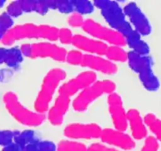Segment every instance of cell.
<instances>
[{
    "mask_svg": "<svg viewBox=\"0 0 161 151\" xmlns=\"http://www.w3.org/2000/svg\"><path fill=\"white\" fill-rule=\"evenodd\" d=\"M103 128L95 123H72L64 129V135L69 139H97L100 138Z\"/></svg>",
    "mask_w": 161,
    "mask_h": 151,
    "instance_id": "cell-10",
    "label": "cell"
},
{
    "mask_svg": "<svg viewBox=\"0 0 161 151\" xmlns=\"http://www.w3.org/2000/svg\"><path fill=\"white\" fill-rule=\"evenodd\" d=\"M57 146V151H88L87 146L77 140H61Z\"/></svg>",
    "mask_w": 161,
    "mask_h": 151,
    "instance_id": "cell-22",
    "label": "cell"
},
{
    "mask_svg": "<svg viewBox=\"0 0 161 151\" xmlns=\"http://www.w3.org/2000/svg\"><path fill=\"white\" fill-rule=\"evenodd\" d=\"M20 50L21 51L22 54L24 57L31 58V52H32V48H31V44L25 43L20 47Z\"/></svg>",
    "mask_w": 161,
    "mask_h": 151,
    "instance_id": "cell-34",
    "label": "cell"
},
{
    "mask_svg": "<svg viewBox=\"0 0 161 151\" xmlns=\"http://www.w3.org/2000/svg\"><path fill=\"white\" fill-rule=\"evenodd\" d=\"M76 50L85 52V54L105 56L108 45L94 38L83 35H74L72 44Z\"/></svg>",
    "mask_w": 161,
    "mask_h": 151,
    "instance_id": "cell-14",
    "label": "cell"
},
{
    "mask_svg": "<svg viewBox=\"0 0 161 151\" xmlns=\"http://www.w3.org/2000/svg\"><path fill=\"white\" fill-rule=\"evenodd\" d=\"M107 103L114 128L122 131H126L128 127L127 111L124 109V102L121 96L116 92L108 94Z\"/></svg>",
    "mask_w": 161,
    "mask_h": 151,
    "instance_id": "cell-11",
    "label": "cell"
},
{
    "mask_svg": "<svg viewBox=\"0 0 161 151\" xmlns=\"http://www.w3.org/2000/svg\"><path fill=\"white\" fill-rule=\"evenodd\" d=\"M14 19L6 12L0 15V40L4 39L6 35L13 28Z\"/></svg>",
    "mask_w": 161,
    "mask_h": 151,
    "instance_id": "cell-25",
    "label": "cell"
},
{
    "mask_svg": "<svg viewBox=\"0 0 161 151\" xmlns=\"http://www.w3.org/2000/svg\"><path fill=\"white\" fill-rule=\"evenodd\" d=\"M58 32L59 28L52 25L27 23L13 28L4 39L7 44L25 39H42L53 42L58 40Z\"/></svg>",
    "mask_w": 161,
    "mask_h": 151,
    "instance_id": "cell-3",
    "label": "cell"
},
{
    "mask_svg": "<svg viewBox=\"0 0 161 151\" xmlns=\"http://www.w3.org/2000/svg\"><path fill=\"white\" fill-rule=\"evenodd\" d=\"M6 3V2L5 1V0H0V9L1 8H3V6H5V4Z\"/></svg>",
    "mask_w": 161,
    "mask_h": 151,
    "instance_id": "cell-37",
    "label": "cell"
},
{
    "mask_svg": "<svg viewBox=\"0 0 161 151\" xmlns=\"http://www.w3.org/2000/svg\"><path fill=\"white\" fill-rule=\"evenodd\" d=\"M97 80L96 72L91 70L84 71L61 84L58 90V94L72 98L75 94H80Z\"/></svg>",
    "mask_w": 161,
    "mask_h": 151,
    "instance_id": "cell-9",
    "label": "cell"
},
{
    "mask_svg": "<svg viewBox=\"0 0 161 151\" xmlns=\"http://www.w3.org/2000/svg\"><path fill=\"white\" fill-rule=\"evenodd\" d=\"M23 151H39V148H38V143H31L25 147H23Z\"/></svg>",
    "mask_w": 161,
    "mask_h": 151,
    "instance_id": "cell-36",
    "label": "cell"
},
{
    "mask_svg": "<svg viewBox=\"0 0 161 151\" xmlns=\"http://www.w3.org/2000/svg\"><path fill=\"white\" fill-rule=\"evenodd\" d=\"M160 145L159 141L153 136H148L140 151H158Z\"/></svg>",
    "mask_w": 161,
    "mask_h": 151,
    "instance_id": "cell-31",
    "label": "cell"
},
{
    "mask_svg": "<svg viewBox=\"0 0 161 151\" xmlns=\"http://www.w3.org/2000/svg\"><path fill=\"white\" fill-rule=\"evenodd\" d=\"M6 106L11 114L17 121L28 127H39L47 119V116L43 113L28 109L24 106L14 94H8L6 96Z\"/></svg>",
    "mask_w": 161,
    "mask_h": 151,
    "instance_id": "cell-6",
    "label": "cell"
},
{
    "mask_svg": "<svg viewBox=\"0 0 161 151\" xmlns=\"http://www.w3.org/2000/svg\"><path fill=\"white\" fill-rule=\"evenodd\" d=\"M96 8L100 9L102 17L109 27L122 35L126 43L132 51L142 55H149L150 48L145 40L142 39L127 20L124 9L116 1L112 0H95Z\"/></svg>",
    "mask_w": 161,
    "mask_h": 151,
    "instance_id": "cell-1",
    "label": "cell"
},
{
    "mask_svg": "<svg viewBox=\"0 0 161 151\" xmlns=\"http://www.w3.org/2000/svg\"><path fill=\"white\" fill-rule=\"evenodd\" d=\"M131 26L142 36H149L152 32V25L147 16L135 2H130L123 7Z\"/></svg>",
    "mask_w": 161,
    "mask_h": 151,
    "instance_id": "cell-8",
    "label": "cell"
},
{
    "mask_svg": "<svg viewBox=\"0 0 161 151\" xmlns=\"http://www.w3.org/2000/svg\"><path fill=\"white\" fill-rule=\"evenodd\" d=\"M2 151H23V147H21L15 142H13L10 144L3 147Z\"/></svg>",
    "mask_w": 161,
    "mask_h": 151,
    "instance_id": "cell-35",
    "label": "cell"
},
{
    "mask_svg": "<svg viewBox=\"0 0 161 151\" xmlns=\"http://www.w3.org/2000/svg\"><path fill=\"white\" fill-rule=\"evenodd\" d=\"M116 83L110 80H97L94 83L76 95L72 105L76 112H84L90 105L104 94H110L115 92Z\"/></svg>",
    "mask_w": 161,
    "mask_h": 151,
    "instance_id": "cell-5",
    "label": "cell"
},
{
    "mask_svg": "<svg viewBox=\"0 0 161 151\" xmlns=\"http://www.w3.org/2000/svg\"><path fill=\"white\" fill-rule=\"evenodd\" d=\"M72 4L74 6V12L83 16L92 14L96 8L94 2L89 0H74L72 1Z\"/></svg>",
    "mask_w": 161,
    "mask_h": 151,
    "instance_id": "cell-23",
    "label": "cell"
},
{
    "mask_svg": "<svg viewBox=\"0 0 161 151\" xmlns=\"http://www.w3.org/2000/svg\"><path fill=\"white\" fill-rule=\"evenodd\" d=\"M40 141L39 137L36 135V132L32 130H24L22 131H17L14 141L16 143L20 145L21 147H25V146L31 143H39Z\"/></svg>",
    "mask_w": 161,
    "mask_h": 151,
    "instance_id": "cell-21",
    "label": "cell"
},
{
    "mask_svg": "<svg viewBox=\"0 0 161 151\" xmlns=\"http://www.w3.org/2000/svg\"><path fill=\"white\" fill-rule=\"evenodd\" d=\"M50 9H56L64 14H71L74 12L72 1L69 0H50Z\"/></svg>",
    "mask_w": 161,
    "mask_h": 151,
    "instance_id": "cell-24",
    "label": "cell"
},
{
    "mask_svg": "<svg viewBox=\"0 0 161 151\" xmlns=\"http://www.w3.org/2000/svg\"><path fill=\"white\" fill-rule=\"evenodd\" d=\"M24 56L18 47H0V64H5L10 68H17L23 61Z\"/></svg>",
    "mask_w": 161,
    "mask_h": 151,
    "instance_id": "cell-18",
    "label": "cell"
},
{
    "mask_svg": "<svg viewBox=\"0 0 161 151\" xmlns=\"http://www.w3.org/2000/svg\"><path fill=\"white\" fill-rule=\"evenodd\" d=\"M100 139L104 144L122 150H131L135 149L136 143L133 137L125 131L115 128H103Z\"/></svg>",
    "mask_w": 161,
    "mask_h": 151,
    "instance_id": "cell-12",
    "label": "cell"
},
{
    "mask_svg": "<svg viewBox=\"0 0 161 151\" xmlns=\"http://www.w3.org/2000/svg\"><path fill=\"white\" fill-rule=\"evenodd\" d=\"M17 131L0 130V146L4 147L14 141Z\"/></svg>",
    "mask_w": 161,
    "mask_h": 151,
    "instance_id": "cell-29",
    "label": "cell"
},
{
    "mask_svg": "<svg viewBox=\"0 0 161 151\" xmlns=\"http://www.w3.org/2000/svg\"><path fill=\"white\" fill-rule=\"evenodd\" d=\"M93 72H102L106 75H114L118 72V67L106 58L98 55L85 54L82 65Z\"/></svg>",
    "mask_w": 161,
    "mask_h": 151,
    "instance_id": "cell-16",
    "label": "cell"
},
{
    "mask_svg": "<svg viewBox=\"0 0 161 151\" xmlns=\"http://www.w3.org/2000/svg\"><path fill=\"white\" fill-rule=\"evenodd\" d=\"M105 58L112 62H127L128 52L125 51L123 47L119 46H108L105 55Z\"/></svg>",
    "mask_w": 161,
    "mask_h": 151,
    "instance_id": "cell-19",
    "label": "cell"
},
{
    "mask_svg": "<svg viewBox=\"0 0 161 151\" xmlns=\"http://www.w3.org/2000/svg\"><path fill=\"white\" fill-rule=\"evenodd\" d=\"M6 12L12 18L20 17V16H21L22 14H24L20 1L11 2V3L7 6Z\"/></svg>",
    "mask_w": 161,
    "mask_h": 151,
    "instance_id": "cell-28",
    "label": "cell"
},
{
    "mask_svg": "<svg viewBox=\"0 0 161 151\" xmlns=\"http://www.w3.org/2000/svg\"><path fill=\"white\" fill-rule=\"evenodd\" d=\"M127 122L134 139L142 140L147 138L148 128L144 118L141 116L138 109H130L127 111Z\"/></svg>",
    "mask_w": 161,
    "mask_h": 151,
    "instance_id": "cell-17",
    "label": "cell"
},
{
    "mask_svg": "<svg viewBox=\"0 0 161 151\" xmlns=\"http://www.w3.org/2000/svg\"><path fill=\"white\" fill-rule=\"evenodd\" d=\"M84 22L85 20L83 18V16L78 13L73 12L68 17V24L72 28H83Z\"/></svg>",
    "mask_w": 161,
    "mask_h": 151,
    "instance_id": "cell-30",
    "label": "cell"
},
{
    "mask_svg": "<svg viewBox=\"0 0 161 151\" xmlns=\"http://www.w3.org/2000/svg\"><path fill=\"white\" fill-rule=\"evenodd\" d=\"M83 30L94 39L103 42L105 43L110 44V46H119L124 47L127 45L124 36L110 27H106L102 24L92 20H85Z\"/></svg>",
    "mask_w": 161,
    "mask_h": 151,
    "instance_id": "cell-7",
    "label": "cell"
},
{
    "mask_svg": "<svg viewBox=\"0 0 161 151\" xmlns=\"http://www.w3.org/2000/svg\"><path fill=\"white\" fill-rule=\"evenodd\" d=\"M88 151H120L112 146H107L104 143H93L88 146Z\"/></svg>",
    "mask_w": 161,
    "mask_h": 151,
    "instance_id": "cell-33",
    "label": "cell"
},
{
    "mask_svg": "<svg viewBox=\"0 0 161 151\" xmlns=\"http://www.w3.org/2000/svg\"><path fill=\"white\" fill-rule=\"evenodd\" d=\"M39 151H57L58 146L50 140H42L38 143Z\"/></svg>",
    "mask_w": 161,
    "mask_h": 151,
    "instance_id": "cell-32",
    "label": "cell"
},
{
    "mask_svg": "<svg viewBox=\"0 0 161 151\" xmlns=\"http://www.w3.org/2000/svg\"><path fill=\"white\" fill-rule=\"evenodd\" d=\"M74 35L72 31L68 28H59L58 32V40L61 43L68 45V44H72Z\"/></svg>",
    "mask_w": 161,
    "mask_h": 151,
    "instance_id": "cell-27",
    "label": "cell"
},
{
    "mask_svg": "<svg viewBox=\"0 0 161 151\" xmlns=\"http://www.w3.org/2000/svg\"><path fill=\"white\" fill-rule=\"evenodd\" d=\"M31 58H50L53 61L64 62L67 50L52 42H39L31 44Z\"/></svg>",
    "mask_w": 161,
    "mask_h": 151,
    "instance_id": "cell-13",
    "label": "cell"
},
{
    "mask_svg": "<svg viewBox=\"0 0 161 151\" xmlns=\"http://www.w3.org/2000/svg\"><path fill=\"white\" fill-rule=\"evenodd\" d=\"M71 103H72L71 98L58 94L53 104L47 111V118L49 122L53 126L61 125Z\"/></svg>",
    "mask_w": 161,
    "mask_h": 151,
    "instance_id": "cell-15",
    "label": "cell"
},
{
    "mask_svg": "<svg viewBox=\"0 0 161 151\" xmlns=\"http://www.w3.org/2000/svg\"><path fill=\"white\" fill-rule=\"evenodd\" d=\"M83 58H84V53L79 50H72L70 51L67 52L65 58V62H67L71 65H82Z\"/></svg>",
    "mask_w": 161,
    "mask_h": 151,
    "instance_id": "cell-26",
    "label": "cell"
},
{
    "mask_svg": "<svg viewBox=\"0 0 161 151\" xmlns=\"http://www.w3.org/2000/svg\"><path fill=\"white\" fill-rule=\"evenodd\" d=\"M66 76V72L61 68H53L46 74L34 102L35 111L43 114L48 111L55 92L59 90L61 83Z\"/></svg>",
    "mask_w": 161,
    "mask_h": 151,
    "instance_id": "cell-2",
    "label": "cell"
},
{
    "mask_svg": "<svg viewBox=\"0 0 161 151\" xmlns=\"http://www.w3.org/2000/svg\"><path fill=\"white\" fill-rule=\"evenodd\" d=\"M144 121L147 128L153 135V136L161 143V120L153 113H149L144 116Z\"/></svg>",
    "mask_w": 161,
    "mask_h": 151,
    "instance_id": "cell-20",
    "label": "cell"
},
{
    "mask_svg": "<svg viewBox=\"0 0 161 151\" xmlns=\"http://www.w3.org/2000/svg\"><path fill=\"white\" fill-rule=\"evenodd\" d=\"M127 63L130 69L138 75L145 89L149 91H158L160 83L154 73L153 61L149 55H142L130 50L128 52Z\"/></svg>",
    "mask_w": 161,
    "mask_h": 151,
    "instance_id": "cell-4",
    "label": "cell"
}]
</instances>
